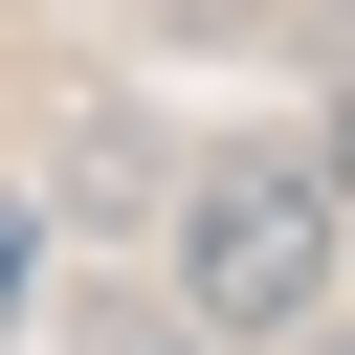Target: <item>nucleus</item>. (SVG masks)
<instances>
[{"label":"nucleus","instance_id":"obj_1","mask_svg":"<svg viewBox=\"0 0 355 355\" xmlns=\"http://www.w3.org/2000/svg\"><path fill=\"white\" fill-rule=\"evenodd\" d=\"M333 222H355V133H244V155H200V200H178V311L311 333V311H333Z\"/></svg>","mask_w":355,"mask_h":355},{"label":"nucleus","instance_id":"obj_2","mask_svg":"<svg viewBox=\"0 0 355 355\" xmlns=\"http://www.w3.org/2000/svg\"><path fill=\"white\" fill-rule=\"evenodd\" d=\"M111 355H222V311H178V333H155V311H133V333H111Z\"/></svg>","mask_w":355,"mask_h":355},{"label":"nucleus","instance_id":"obj_3","mask_svg":"<svg viewBox=\"0 0 355 355\" xmlns=\"http://www.w3.org/2000/svg\"><path fill=\"white\" fill-rule=\"evenodd\" d=\"M22 266H44V222H22V200H0V311H22Z\"/></svg>","mask_w":355,"mask_h":355},{"label":"nucleus","instance_id":"obj_4","mask_svg":"<svg viewBox=\"0 0 355 355\" xmlns=\"http://www.w3.org/2000/svg\"><path fill=\"white\" fill-rule=\"evenodd\" d=\"M333 133H355V111H333Z\"/></svg>","mask_w":355,"mask_h":355},{"label":"nucleus","instance_id":"obj_5","mask_svg":"<svg viewBox=\"0 0 355 355\" xmlns=\"http://www.w3.org/2000/svg\"><path fill=\"white\" fill-rule=\"evenodd\" d=\"M333 355H355V333H333Z\"/></svg>","mask_w":355,"mask_h":355}]
</instances>
